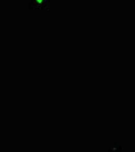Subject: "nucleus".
<instances>
[{
	"label": "nucleus",
	"instance_id": "1",
	"mask_svg": "<svg viewBox=\"0 0 135 152\" xmlns=\"http://www.w3.org/2000/svg\"><path fill=\"white\" fill-rule=\"evenodd\" d=\"M52 0H29V8L31 10H46L50 6Z\"/></svg>",
	"mask_w": 135,
	"mask_h": 152
},
{
	"label": "nucleus",
	"instance_id": "2",
	"mask_svg": "<svg viewBox=\"0 0 135 152\" xmlns=\"http://www.w3.org/2000/svg\"><path fill=\"white\" fill-rule=\"evenodd\" d=\"M3 1H5V2H6V1H9V0H3ZM28 1H29V0H28Z\"/></svg>",
	"mask_w": 135,
	"mask_h": 152
}]
</instances>
